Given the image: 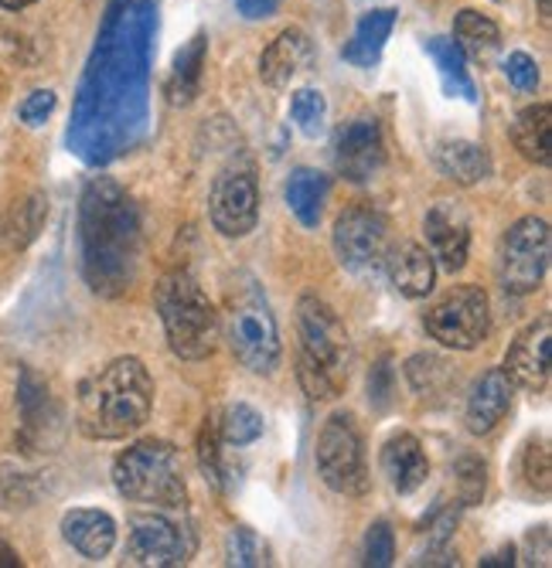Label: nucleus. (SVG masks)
<instances>
[{
	"mask_svg": "<svg viewBox=\"0 0 552 568\" xmlns=\"http://www.w3.org/2000/svg\"><path fill=\"white\" fill-rule=\"evenodd\" d=\"M154 28H158V0H113L79 92L76 130L96 126L99 116H113V113L120 126L127 130L137 126L130 120V106L143 113Z\"/></svg>",
	"mask_w": 552,
	"mask_h": 568,
	"instance_id": "obj_1",
	"label": "nucleus"
},
{
	"mask_svg": "<svg viewBox=\"0 0 552 568\" xmlns=\"http://www.w3.org/2000/svg\"><path fill=\"white\" fill-rule=\"evenodd\" d=\"M79 239H82V270L92 290L117 293L130 283L140 248V219L133 201L110 178H96L82 191L79 212Z\"/></svg>",
	"mask_w": 552,
	"mask_h": 568,
	"instance_id": "obj_2",
	"label": "nucleus"
},
{
	"mask_svg": "<svg viewBox=\"0 0 552 568\" xmlns=\"http://www.w3.org/2000/svg\"><path fill=\"white\" fill-rule=\"evenodd\" d=\"M154 408V378L140 357H113L79 385L76 426L86 439L117 443L133 436Z\"/></svg>",
	"mask_w": 552,
	"mask_h": 568,
	"instance_id": "obj_3",
	"label": "nucleus"
},
{
	"mask_svg": "<svg viewBox=\"0 0 552 568\" xmlns=\"http://www.w3.org/2000/svg\"><path fill=\"white\" fill-rule=\"evenodd\" d=\"M154 306L164 324L168 347L181 361H205L215 354L222 317L215 303L209 300V293L202 290V283L191 273L174 270L161 276V283L154 286Z\"/></svg>",
	"mask_w": 552,
	"mask_h": 568,
	"instance_id": "obj_4",
	"label": "nucleus"
},
{
	"mask_svg": "<svg viewBox=\"0 0 552 568\" xmlns=\"http://www.w3.org/2000/svg\"><path fill=\"white\" fill-rule=\"evenodd\" d=\"M113 487L120 497L150 507H188V480L178 446L168 439H140L113 459Z\"/></svg>",
	"mask_w": 552,
	"mask_h": 568,
	"instance_id": "obj_5",
	"label": "nucleus"
},
{
	"mask_svg": "<svg viewBox=\"0 0 552 568\" xmlns=\"http://www.w3.org/2000/svg\"><path fill=\"white\" fill-rule=\"evenodd\" d=\"M225 341L245 372L270 378L280 368V357H283L280 327L270 310V300L263 296L257 283L235 286V293L229 296Z\"/></svg>",
	"mask_w": 552,
	"mask_h": 568,
	"instance_id": "obj_6",
	"label": "nucleus"
},
{
	"mask_svg": "<svg viewBox=\"0 0 552 568\" xmlns=\"http://www.w3.org/2000/svg\"><path fill=\"white\" fill-rule=\"evenodd\" d=\"M198 551V535L188 507H150L140 504L127 518L123 558L143 568L188 565Z\"/></svg>",
	"mask_w": 552,
	"mask_h": 568,
	"instance_id": "obj_7",
	"label": "nucleus"
},
{
	"mask_svg": "<svg viewBox=\"0 0 552 568\" xmlns=\"http://www.w3.org/2000/svg\"><path fill=\"white\" fill-rule=\"evenodd\" d=\"M297 334H300V361H311L314 368H321L338 388L348 385L351 372V334L344 321L334 314V306L324 303L321 296H300L297 300Z\"/></svg>",
	"mask_w": 552,
	"mask_h": 568,
	"instance_id": "obj_8",
	"label": "nucleus"
},
{
	"mask_svg": "<svg viewBox=\"0 0 552 568\" xmlns=\"http://www.w3.org/2000/svg\"><path fill=\"white\" fill-rule=\"evenodd\" d=\"M318 477L328 490L341 497H362L369 490V463H365V443L355 426L351 412H334L318 433Z\"/></svg>",
	"mask_w": 552,
	"mask_h": 568,
	"instance_id": "obj_9",
	"label": "nucleus"
},
{
	"mask_svg": "<svg viewBox=\"0 0 552 568\" xmlns=\"http://www.w3.org/2000/svg\"><path fill=\"white\" fill-rule=\"evenodd\" d=\"M426 334L446 351H474L491 334V303L481 286L461 283L446 290L423 314Z\"/></svg>",
	"mask_w": 552,
	"mask_h": 568,
	"instance_id": "obj_10",
	"label": "nucleus"
},
{
	"mask_svg": "<svg viewBox=\"0 0 552 568\" xmlns=\"http://www.w3.org/2000/svg\"><path fill=\"white\" fill-rule=\"evenodd\" d=\"M549 222L545 219H519L509 225L498 245V283L509 296H529L542 286L549 270Z\"/></svg>",
	"mask_w": 552,
	"mask_h": 568,
	"instance_id": "obj_11",
	"label": "nucleus"
},
{
	"mask_svg": "<svg viewBox=\"0 0 552 568\" xmlns=\"http://www.w3.org/2000/svg\"><path fill=\"white\" fill-rule=\"evenodd\" d=\"M331 245L338 255V266L351 276H375L385 263L389 252V219L372 209V204H359L348 209L331 232Z\"/></svg>",
	"mask_w": 552,
	"mask_h": 568,
	"instance_id": "obj_12",
	"label": "nucleus"
},
{
	"mask_svg": "<svg viewBox=\"0 0 552 568\" xmlns=\"http://www.w3.org/2000/svg\"><path fill=\"white\" fill-rule=\"evenodd\" d=\"M209 219L219 235L245 239L260 222V184L253 164H225L209 191Z\"/></svg>",
	"mask_w": 552,
	"mask_h": 568,
	"instance_id": "obj_13",
	"label": "nucleus"
},
{
	"mask_svg": "<svg viewBox=\"0 0 552 568\" xmlns=\"http://www.w3.org/2000/svg\"><path fill=\"white\" fill-rule=\"evenodd\" d=\"M334 171L351 184H369L385 168V136L379 120L355 116L334 133Z\"/></svg>",
	"mask_w": 552,
	"mask_h": 568,
	"instance_id": "obj_14",
	"label": "nucleus"
},
{
	"mask_svg": "<svg viewBox=\"0 0 552 568\" xmlns=\"http://www.w3.org/2000/svg\"><path fill=\"white\" fill-rule=\"evenodd\" d=\"M512 385L525 392H542L552 372V317L542 314L529 327H522L505 354V368Z\"/></svg>",
	"mask_w": 552,
	"mask_h": 568,
	"instance_id": "obj_15",
	"label": "nucleus"
},
{
	"mask_svg": "<svg viewBox=\"0 0 552 568\" xmlns=\"http://www.w3.org/2000/svg\"><path fill=\"white\" fill-rule=\"evenodd\" d=\"M433 263L446 273H461L471 255V222L458 201H436L423 219Z\"/></svg>",
	"mask_w": 552,
	"mask_h": 568,
	"instance_id": "obj_16",
	"label": "nucleus"
},
{
	"mask_svg": "<svg viewBox=\"0 0 552 568\" xmlns=\"http://www.w3.org/2000/svg\"><path fill=\"white\" fill-rule=\"evenodd\" d=\"M379 467H382L385 484H389L392 494H399V497L416 494V490L426 484V477H430L426 449H423V443H420L413 433H392V436L382 443Z\"/></svg>",
	"mask_w": 552,
	"mask_h": 568,
	"instance_id": "obj_17",
	"label": "nucleus"
},
{
	"mask_svg": "<svg viewBox=\"0 0 552 568\" xmlns=\"http://www.w3.org/2000/svg\"><path fill=\"white\" fill-rule=\"evenodd\" d=\"M515 385L509 382V375L501 368H488L474 385H471V395H468V405H464V423H468V433L474 436H491L505 416L512 412V395Z\"/></svg>",
	"mask_w": 552,
	"mask_h": 568,
	"instance_id": "obj_18",
	"label": "nucleus"
},
{
	"mask_svg": "<svg viewBox=\"0 0 552 568\" xmlns=\"http://www.w3.org/2000/svg\"><path fill=\"white\" fill-rule=\"evenodd\" d=\"M382 270L389 273V283L395 286V293L407 300H423L436 286V263H433L430 248L420 242L389 245Z\"/></svg>",
	"mask_w": 552,
	"mask_h": 568,
	"instance_id": "obj_19",
	"label": "nucleus"
},
{
	"mask_svg": "<svg viewBox=\"0 0 552 568\" xmlns=\"http://www.w3.org/2000/svg\"><path fill=\"white\" fill-rule=\"evenodd\" d=\"M311 62H314V41L308 38V31L287 28L270 41V48L260 55V79L273 89H283L300 72H308Z\"/></svg>",
	"mask_w": 552,
	"mask_h": 568,
	"instance_id": "obj_20",
	"label": "nucleus"
},
{
	"mask_svg": "<svg viewBox=\"0 0 552 568\" xmlns=\"http://www.w3.org/2000/svg\"><path fill=\"white\" fill-rule=\"evenodd\" d=\"M62 538L89 561H103L117 545L113 514L99 507H72L62 518Z\"/></svg>",
	"mask_w": 552,
	"mask_h": 568,
	"instance_id": "obj_21",
	"label": "nucleus"
},
{
	"mask_svg": "<svg viewBox=\"0 0 552 568\" xmlns=\"http://www.w3.org/2000/svg\"><path fill=\"white\" fill-rule=\"evenodd\" d=\"M18 405H21V443L34 449V446H41L48 439V433L56 429L59 412H56L52 395H48V385L31 368L21 372Z\"/></svg>",
	"mask_w": 552,
	"mask_h": 568,
	"instance_id": "obj_22",
	"label": "nucleus"
},
{
	"mask_svg": "<svg viewBox=\"0 0 552 568\" xmlns=\"http://www.w3.org/2000/svg\"><path fill=\"white\" fill-rule=\"evenodd\" d=\"M395 21L399 14L392 8H372L359 18L355 31H351L348 44L341 48V59L355 69H375L382 51H385V41L389 34L395 31Z\"/></svg>",
	"mask_w": 552,
	"mask_h": 568,
	"instance_id": "obj_23",
	"label": "nucleus"
},
{
	"mask_svg": "<svg viewBox=\"0 0 552 568\" xmlns=\"http://www.w3.org/2000/svg\"><path fill=\"white\" fill-rule=\"evenodd\" d=\"M205 59H209V34L198 31L188 38V44L178 48V55L171 62L168 72V102L171 106H191L202 92V79H205Z\"/></svg>",
	"mask_w": 552,
	"mask_h": 568,
	"instance_id": "obj_24",
	"label": "nucleus"
},
{
	"mask_svg": "<svg viewBox=\"0 0 552 568\" xmlns=\"http://www.w3.org/2000/svg\"><path fill=\"white\" fill-rule=\"evenodd\" d=\"M436 171L461 187H474L491 178V158L488 150L474 140H440L433 146Z\"/></svg>",
	"mask_w": 552,
	"mask_h": 568,
	"instance_id": "obj_25",
	"label": "nucleus"
},
{
	"mask_svg": "<svg viewBox=\"0 0 552 568\" xmlns=\"http://www.w3.org/2000/svg\"><path fill=\"white\" fill-rule=\"evenodd\" d=\"M328 191H331L328 174H321L314 168H293L287 178V187H283L290 215L304 229H318L321 215H324V204H328Z\"/></svg>",
	"mask_w": 552,
	"mask_h": 568,
	"instance_id": "obj_26",
	"label": "nucleus"
},
{
	"mask_svg": "<svg viewBox=\"0 0 552 568\" xmlns=\"http://www.w3.org/2000/svg\"><path fill=\"white\" fill-rule=\"evenodd\" d=\"M426 55L436 65L440 85L450 99H464L471 106H478V85L468 72V55L461 51V44L454 38H430L426 44Z\"/></svg>",
	"mask_w": 552,
	"mask_h": 568,
	"instance_id": "obj_27",
	"label": "nucleus"
},
{
	"mask_svg": "<svg viewBox=\"0 0 552 568\" xmlns=\"http://www.w3.org/2000/svg\"><path fill=\"white\" fill-rule=\"evenodd\" d=\"M552 106L549 102H535V106L522 110L512 123V143L529 164L549 168L552 161Z\"/></svg>",
	"mask_w": 552,
	"mask_h": 568,
	"instance_id": "obj_28",
	"label": "nucleus"
},
{
	"mask_svg": "<svg viewBox=\"0 0 552 568\" xmlns=\"http://www.w3.org/2000/svg\"><path fill=\"white\" fill-rule=\"evenodd\" d=\"M229 453H232V446L222 443L219 423L215 419H205L202 423V433H198V467H202V477L219 494H229L235 487V470H232Z\"/></svg>",
	"mask_w": 552,
	"mask_h": 568,
	"instance_id": "obj_29",
	"label": "nucleus"
},
{
	"mask_svg": "<svg viewBox=\"0 0 552 568\" xmlns=\"http://www.w3.org/2000/svg\"><path fill=\"white\" fill-rule=\"evenodd\" d=\"M44 219H48V197L41 191H31L21 201H14L4 219L8 248H28L38 239V232L44 229Z\"/></svg>",
	"mask_w": 552,
	"mask_h": 568,
	"instance_id": "obj_30",
	"label": "nucleus"
},
{
	"mask_svg": "<svg viewBox=\"0 0 552 568\" xmlns=\"http://www.w3.org/2000/svg\"><path fill=\"white\" fill-rule=\"evenodd\" d=\"M215 423H219L222 443L232 446V449L253 446L263 436V426H267L263 423V412L257 405H249V402H229Z\"/></svg>",
	"mask_w": 552,
	"mask_h": 568,
	"instance_id": "obj_31",
	"label": "nucleus"
},
{
	"mask_svg": "<svg viewBox=\"0 0 552 568\" xmlns=\"http://www.w3.org/2000/svg\"><path fill=\"white\" fill-rule=\"evenodd\" d=\"M454 38H458L464 55L488 59L491 51L498 48V41H501V31H498V24L491 18H484L481 11H471L468 8V11H461L454 18Z\"/></svg>",
	"mask_w": 552,
	"mask_h": 568,
	"instance_id": "obj_32",
	"label": "nucleus"
},
{
	"mask_svg": "<svg viewBox=\"0 0 552 568\" xmlns=\"http://www.w3.org/2000/svg\"><path fill=\"white\" fill-rule=\"evenodd\" d=\"M454 494H458V507H478L484 500V490H488V463L474 453H461L454 470Z\"/></svg>",
	"mask_w": 552,
	"mask_h": 568,
	"instance_id": "obj_33",
	"label": "nucleus"
},
{
	"mask_svg": "<svg viewBox=\"0 0 552 568\" xmlns=\"http://www.w3.org/2000/svg\"><path fill=\"white\" fill-rule=\"evenodd\" d=\"M290 120L308 140H318L328 126V99L321 89H297L290 99Z\"/></svg>",
	"mask_w": 552,
	"mask_h": 568,
	"instance_id": "obj_34",
	"label": "nucleus"
},
{
	"mask_svg": "<svg viewBox=\"0 0 552 568\" xmlns=\"http://www.w3.org/2000/svg\"><path fill=\"white\" fill-rule=\"evenodd\" d=\"M403 372H407V382H410V388L420 395V398H426V395H440L446 385H450V368H446V361L443 357H436V354H413L407 365H403Z\"/></svg>",
	"mask_w": 552,
	"mask_h": 568,
	"instance_id": "obj_35",
	"label": "nucleus"
},
{
	"mask_svg": "<svg viewBox=\"0 0 552 568\" xmlns=\"http://www.w3.org/2000/svg\"><path fill=\"white\" fill-rule=\"evenodd\" d=\"M225 561L229 565H239V568H257V565H267L270 561V548H267V541L253 528L239 525L225 538Z\"/></svg>",
	"mask_w": 552,
	"mask_h": 568,
	"instance_id": "obj_36",
	"label": "nucleus"
},
{
	"mask_svg": "<svg viewBox=\"0 0 552 568\" xmlns=\"http://www.w3.org/2000/svg\"><path fill=\"white\" fill-rule=\"evenodd\" d=\"M519 477L522 484L529 487V494H539V497H549V449H545V439H529L522 456H519Z\"/></svg>",
	"mask_w": 552,
	"mask_h": 568,
	"instance_id": "obj_37",
	"label": "nucleus"
},
{
	"mask_svg": "<svg viewBox=\"0 0 552 568\" xmlns=\"http://www.w3.org/2000/svg\"><path fill=\"white\" fill-rule=\"evenodd\" d=\"M41 497L38 477L21 470H0V510H21Z\"/></svg>",
	"mask_w": 552,
	"mask_h": 568,
	"instance_id": "obj_38",
	"label": "nucleus"
},
{
	"mask_svg": "<svg viewBox=\"0 0 552 568\" xmlns=\"http://www.w3.org/2000/svg\"><path fill=\"white\" fill-rule=\"evenodd\" d=\"M362 561L372 568H389L395 561V535L389 528V521H375L365 531V545H362Z\"/></svg>",
	"mask_w": 552,
	"mask_h": 568,
	"instance_id": "obj_39",
	"label": "nucleus"
},
{
	"mask_svg": "<svg viewBox=\"0 0 552 568\" xmlns=\"http://www.w3.org/2000/svg\"><path fill=\"white\" fill-rule=\"evenodd\" d=\"M56 106H59V95H56L52 89H34V92L21 102V106H18V120H21L24 126L38 130V126H44L48 120H52Z\"/></svg>",
	"mask_w": 552,
	"mask_h": 568,
	"instance_id": "obj_40",
	"label": "nucleus"
},
{
	"mask_svg": "<svg viewBox=\"0 0 552 568\" xmlns=\"http://www.w3.org/2000/svg\"><path fill=\"white\" fill-rule=\"evenodd\" d=\"M505 75L519 92H535V85H539V65L529 51H512L505 59Z\"/></svg>",
	"mask_w": 552,
	"mask_h": 568,
	"instance_id": "obj_41",
	"label": "nucleus"
},
{
	"mask_svg": "<svg viewBox=\"0 0 552 568\" xmlns=\"http://www.w3.org/2000/svg\"><path fill=\"white\" fill-rule=\"evenodd\" d=\"M392 395H395V375H392L389 357H382L379 365L369 372V402L375 408H389L392 405Z\"/></svg>",
	"mask_w": 552,
	"mask_h": 568,
	"instance_id": "obj_42",
	"label": "nucleus"
},
{
	"mask_svg": "<svg viewBox=\"0 0 552 568\" xmlns=\"http://www.w3.org/2000/svg\"><path fill=\"white\" fill-rule=\"evenodd\" d=\"M277 8H280V0H235V11L245 21H267L277 14Z\"/></svg>",
	"mask_w": 552,
	"mask_h": 568,
	"instance_id": "obj_43",
	"label": "nucleus"
},
{
	"mask_svg": "<svg viewBox=\"0 0 552 568\" xmlns=\"http://www.w3.org/2000/svg\"><path fill=\"white\" fill-rule=\"evenodd\" d=\"M515 565V545H501L498 551L481 558V568H512Z\"/></svg>",
	"mask_w": 552,
	"mask_h": 568,
	"instance_id": "obj_44",
	"label": "nucleus"
},
{
	"mask_svg": "<svg viewBox=\"0 0 552 568\" xmlns=\"http://www.w3.org/2000/svg\"><path fill=\"white\" fill-rule=\"evenodd\" d=\"M24 561H21V555L4 541V538H0V568H21Z\"/></svg>",
	"mask_w": 552,
	"mask_h": 568,
	"instance_id": "obj_45",
	"label": "nucleus"
},
{
	"mask_svg": "<svg viewBox=\"0 0 552 568\" xmlns=\"http://www.w3.org/2000/svg\"><path fill=\"white\" fill-rule=\"evenodd\" d=\"M31 4H38V0H0V8H4V11H24Z\"/></svg>",
	"mask_w": 552,
	"mask_h": 568,
	"instance_id": "obj_46",
	"label": "nucleus"
},
{
	"mask_svg": "<svg viewBox=\"0 0 552 568\" xmlns=\"http://www.w3.org/2000/svg\"><path fill=\"white\" fill-rule=\"evenodd\" d=\"M539 11H542V18H549L552 14V0H539Z\"/></svg>",
	"mask_w": 552,
	"mask_h": 568,
	"instance_id": "obj_47",
	"label": "nucleus"
}]
</instances>
